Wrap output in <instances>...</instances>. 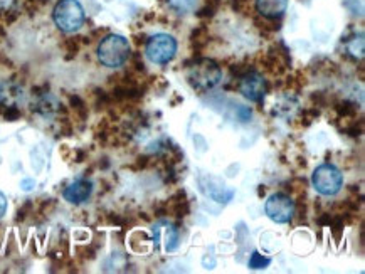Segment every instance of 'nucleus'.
I'll list each match as a JSON object with an SVG mask.
<instances>
[{"label":"nucleus","instance_id":"f257e3e1","mask_svg":"<svg viewBox=\"0 0 365 274\" xmlns=\"http://www.w3.org/2000/svg\"><path fill=\"white\" fill-rule=\"evenodd\" d=\"M222 80V71L219 64L212 59L202 58L195 59L189 68V83L194 90L197 91H209L216 88Z\"/></svg>","mask_w":365,"mask_h":274},{"label":"nucleus","instance_id":"f03ea898","mask_svg":"<svg viewBox=\"0 0 365 274\" xmlns=\"http://www.w3.org/2000/svg\"><path fill=\"white\" fill-rule=\"evenodd\" d=\"M130 43L120 34H110L98 46V59L106 68H120L128 61Z\"/></svg>","mask_w":365,"mask_h":274},{"label":"nucleus","instance_id":"7ed1b4c3","mask_svg":"<svg viewBox=\"0 0 365 274\" xmlns=\"http://www.w3.org/2000/svg\"><path fill=\"white\" fill-rule=\"evenodd\" d=\"M84 9L78 0H59L53 11V21L59 31L73 34L84 24Z\"/></svg>","mask_w":365,"mask_h":274},{"label":"nucleus","instance_id":"20e7f679","mask_svg":"<svg viewBox=\"0 0 365 274\" xmlns=\"http://www.w3.org/2000/svg\"><path fill=\"white\" fill-rule=\"evenodd\" d=\"M147 58L155 64H168L175 58L177 41L168 34H157L150 37L147 43Z\"/></svg>","mask_w":365,"mask_h":274},{"label":"nucleus","instance_id":"39448f33","mask_svg":"<svg viewBox=\"0 0 365 274\" xmlns=\"http://www.w3.org/2000/svg\"><path fill=\"white\" fill-rule=\"evenodd\" d=\"M313 187L318 194L322 195H335L340 192L341 184H344V177H341L340 170L336 167L325 164L320 165L313 172Z\"/></svg>","mask_w":365,"mask_h":274},{"label":"nucleus","instance_id":"423d86ee","mask_svg":"<svg viewBox=\"0 0 365 274\" xmlns=\"http://www.w3.org/2000/svg\"><path fill=\"white\" fill-rule=\"evenodd\" d=\"M264 212L271 221L278 222V224H287L294 216L293 199L284 194L269 195L268 201L264 204Z\"/></svg>","mask_w":365,"mask_h":274},{"label":"nucleus","instance_id":"0eeeda50","mask_svg":"<svg viewBox=\"0 0 365 274\" xmlns=\"http://www.w3.org/2000/svg\"><path fill=\"white\" fill-rule=\"evenodd\" d=\"M240 91L250 101L259 103V101L264 100L266 93H268V85H266L264 78L259 73L251 69L250 73H246L245 76L240 78Z\"/></svg>","mask_w":365,"mask_h":274},{"label":"nucleus","instance_id":"6e6552de","mask_svg":"<svg viewBox=\"0 0 365 274\" xmlns=\"http://www.w3.org/2000/svg\"><path fill=\"white\" fill-rule=\"evenodd\" d=\"M24 101V90L16 81L0 83V106L12 110L19 108Z\"/></svg>","mask_w":365,"mask_h":274},{"label":"nucleus","instance_id":"1a4fd4ad","mask_svg":"<svg viewBox=\"0 0 365 274\" xmlns=\"http://www.w3.org/2000/svg\"><path fill=\"white\" fill-rule=\"evenodd\" d=\"M153 243H155V249H158L160 243H163L167 253H172L179 248V231L174 226L160 222L153 227Z\"/></svg>","mask_w":365,"mask_h":274},{"label":"nucleus","instance_id":"9d476101","mask_svg":"<svg viewBox=\"0 0 365 274\" xmlns=\"http://www.w3.org/2000/svg\"><path fill=\"white\" fill-rule=\"evenodd\" d=\"M91 192H93V184L90 180L81 179V180H76V182L69 184L68 187L64 189L63 197L64 201H68L69 204H83L91 197Z\"/></svg>","mask_w":365,"mask_h":274},{"label":"nucleus","instance_id":"9b49d317","mask_svg":"<svg viewBox=\"0 0 365 274\" xmlns=\"http://www.w3.org/2000/svg\"><path fill=\"white\" fill-rule=\"evenodd\" d=\"M163 207H165V216L177 217V219H182V217H185L190 212L189 201H187L184 190H179V192L172 195L168 202L163 204Z\"/></svg>","mask_w":365,"mask_h":274},{"label":"nucleus","instance_id":"f8f14e48","mask_svg":"<svg viewBox=\"0 0 365 274\" xmlns=\"http://www.w3.org/2000/svg\"><path fill=\"white\" fill-rule=\"evenodd\" d=\"M256 9L266 19H278L287 12L288 0H256Z\"/></svg>","mask_w":365,"mask_h":274},{"label":"nucleus","instance_id":"ddd939ff","mask_svg":"<svg viewBox=\"0 0 365 274\" xmlns=\"http://www.w3.org/2000/svg\"><path fill=\"white\" fill-rule=\"evenodd\" d=\"M345 49H347L349 56H352L354 59H362L364 58V34H355L350 37L345 44Z\"/></svg>","mask_w":365,"mask_h":274},{"label":"nucleus","instance_id":"4468645a","mask_svg":"<svg viewBox=\"0 0 365 274\" xmlns=\"http://www.w3.org/2000/svg\"><path fill=\"white\" fill-rule=\"evenodd\" d=\"M168 6L177 14H190L199 7V0H168Z\"/></svg>","mask_w":365,"mask_h":274},{"label":"nucleus","instance_id":"2eb2a0df","mask_svg":"<svg viewBox=\"0 0 365 274\" xmlns=\"http://www.w3.org/2000/svg\"><path fill=\"white\" fill-rule=\"evenodd\" d=\"M335 110L341 120H352L357 115V106L350 103V101H341V103L335 106Z\"/></svg>","mask_w":365,"mask_h":274},{"label":"nucleus","instance_id":"dca6fc26","mask_svg":"<svg viewBox=\"0 0 365 274\" xmlns=\"http://www.w3.org/2000/svg\"><path fill=\"white\" fill-rule=\"evenodd\" d=\"M271 264V259L269 258H264L263 254L259 253H252L251 258H250V268L251 269H264L268 268Z\"/></svg>","mask_w":365,"mask_h":274},{"label":"nucleus","instance_id":"f3484780","mask_svg":"<svg viewBox=\"0 0 365 274\" xmlns=\"http://www.w3.org/2000/svg\"><path fill=\"white\" fill-rule=\"evenodd\" d=\"M345 7H347L354 16H364V0H345Z\"/></svg>","mask_w":365,"mask_h":274},{"label":"nucleus","instance_id":"a211bd4d","mask_svg":"<svg viewBox=\"0 0 365 274\" xmlns=\"http://www.w3.org/2000/svg\"><path fill=\"white\" fill-rule=\"evenodd\" d=\"M6 212H7V197L0 192V219H2Z\"/></svg>","mask_w":365,"mask_h":274}]
</instances>
